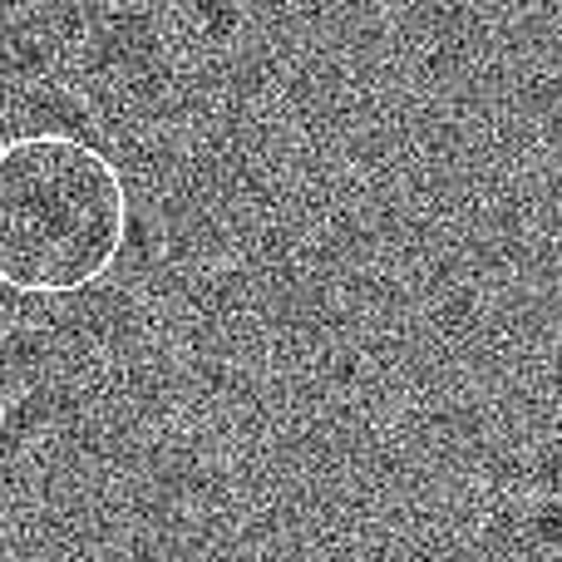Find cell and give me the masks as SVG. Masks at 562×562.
<instances>
[{
    "label": "cell",
    "mask_w": 562,
    "mask_h": 562,
    "mask_svg": "<svg viewBox=\"0 0 562 562\" xmlns=\"http://www.w3.org/2000/svg\"><path fill=\"white\" fill-rule=\"evenodd\" d=\"M128 193L114 158L75 134L0 144V286L75 296L119 262Z\"/></svg>",
    "instance_id": "obj_1"
}]
</instances>
